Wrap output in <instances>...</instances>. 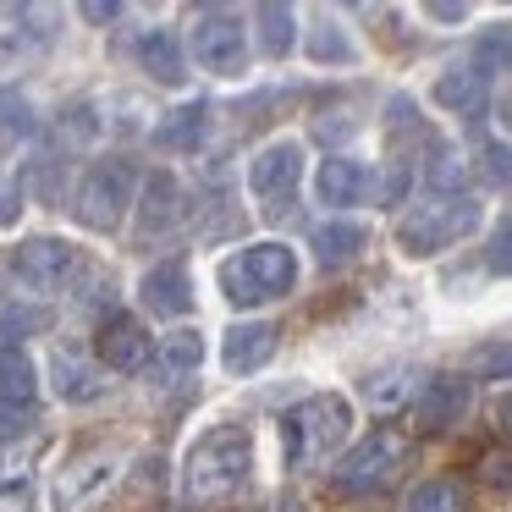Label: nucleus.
<instances>
[{
	"instance_id": "ea45409f",
	"label": "nucleus",
	"mask_w": 512,
	"mask_h": 512,
	"mask_svg": "<svg viewBox=\"0 0 512 512\" xmlns=\"http://www.w3.org/2000/svg\"><path fill=\"white\" fill-rule=\"evenodd\" d=\"M496 419H501V424H507V430H512V391H507V397L496 402Z\"/></svg>"
},
{
	"instance_id": "bb28decb",
	"label": "nucleus",
	"mask_w": 512,
	"mask_h": 512,
	"mask_svg": "<svg viewBox=\"0 0 512 512\" xmlns=\"http://www.w3.org/2000/svg\"><path fill=\"white\" fill-rule=\"evenodd\" d=\"M408 380H413V369H408V364H391V369H380V375H369V380H364V397L375 402L380 413H391L402 397H408Z\"/></svg>"
},
{
	"instance_id": "f8f14e48",
	"label": "nucleus",
	"mask_w": 512,
	"mask_h": 512,
	"mask_svg": "<svg viewBox=\"0 0 512 512\" xmlns=\"http://www.w3.org/2000/svg\"><path fill=\"white\" fill-rule=\"evenodd\" d=\"M468 402H474L468 375H430L419 391V424L424 430H452V424L468 419Z\"/></svg>"
},
{
	"instance_id": "20e7f679",
	"label": "nucleus",
	"mask_w": 512,
	"mask_h": 512,
	"mask_svg": "<svg viewBox=\"0 0 512 512\" xmlns=\"http://www.w3.org/2000/svg\"><path fill=\"white\" fill-rule=\"evenodd\" d=\"M292 281H298V254L287 243H254L221 265V287L232 303L281 298V292H292Z\"/></svg>"
},
{
	"instance_id": "393cba45",
	"label": "nucleus",
	"mask_w": 512,
	"mask_h": 512,
	"mask_svg": "<svg viewBox=\"0 0 512 512\" xmlns=\"http://www.w3.org/2000/svg\"><path fill=\"white\" fill-rule=\"evenodd\" d=\"M402 512H468V490L457 485V479H424V485L408 490V501H402Z\"/></svg>"
},
{
	"instance_id": "72a5a7b5",
	"label": "nucleus",
	"mask_w": 512,
	"mask_h": 512,
	"mask_svg": "<svg viewBox=\"0 0 512 512\" xmlns=\"http://www.w3.org/2000/svg\"><path fill=\"white\" fill-rule=\"evenodd\" d=\"M402 193H408V166H391L380 182V204H402Z\"/></svg>"
},
{
	"instance_id": "2eb2a0df",
	"label": "nucleus",
	"mask_w": 512,
	"mask_h": 512,
	"mask_svg": "<svg viewBox=\"0 0 512 512\" xmlns=\"http://www.w3.org/2000/svg\"><path fill=\"white\" fill-rule=\"evenodd\" d=\"M204 138H210V105L204 100H188V105H177V111H166L155 122V144L171 149V155H188Z\"/></svg>"
},
{
	"instance_id": "ddd939ff",
	"label": "nucleus",
	"mask_w": 512,
	"mask_h": 512,
	"mask_svg": "<svg viewBox=\"0 0 512 512\" xmlns=\"http://www.w3.org/2000/svg\"><path fill=\"white\" fill-rule=\"evenodd\" d=\"M100 358H105V369H116V375H138V369L149 364L144 325L127 320V314H111V320L100 325Z\"/></svg>"
},
{
	"instance_id": "9b49d317",
	"label": "nucleus",
	"mask_w": 512,
	"mask_h": 512,
	"mask_svg": "<svg viewBox=\"0 0 512 512\" xmlns=\"http://www.w3.org/2000/svg\"><path fill=\"white\" fill-rule=\"evenodd\" d=\"M138 298H144L149 314L160 320H177V314L193 309V276L182 259H166V265H149L144 281H138Z\"/></svg>"
},
{
	"instance_id": "423d86ee",
	"label": "nucleus",
	"mask_w": 512,
	"mask_h": 512,
	"mask_svg": "<svg viewBox=\"0 0 512 512\" xmlns=\"http://www.w3.org/2000/svg\"><path fill=\"white\" fill-rule=\"evenodd\" d=\"M133 188H138V171L127 166V160H94V166L83 171L78 193H72V210H78V221L94 226V232H116L122 215L133 210Z\"/></svg>"
},
{
	"instance_id": "9d476101",
	"label": "nucleus",
	"mask_w": 512,
	"mask_h": 512,
	"mask_svg": "<svg viewBox=\"0 0 512 512\" xmlns=\"http://www.w3.org/2000/svg\"><path fill=\"white\" fill-rule=\"evenodd\" d=\"M298 182H303V144L298 138H276V144H265L248 160V188H254V199L265 210H281L298 193Z\"/></svg>"
},
{
	"instance_id": "473e14b6",
	"label": "nucleus",
	"mask_w": 512,
	"mask_h": 512,
	"mask_svg": "<svg viewBox=\"0 0 512 512\" xmlns=\"http://www.w3.org/2000/svg\"><path fill=\"white\" fill-rule=\"evenodd\" d=\"M45 314L39 309H17V303H0V336H23V331H39Z\"/></svg>"
},
{
	"instance_id": "0eeeda50",
	"label": "nucleus",
	"mask_w": 512,
	"mask_h": 512,
	"mask_svg": "<svg viewBox=\"0 0 512 512\" xmlns=\"http://www.w3.org/2000/svg\"><path fill=\"white\" fill-rule=\"evenodd\" d=\"M6 276H12L28 298H50V292H61L78 276V248L61 243V237H28V243L12 248Z\"/></svg>"
},
{
	"instance_id": "f3484780",
	"label": "nucleus",
	"mask_w": 512,
	"mask_h": 512,
	"mask_svg": "<svg viewBox=\"0 0 512 512\" xmlns=\"http://www.w3.org/2000/svg\"><path fill=\"white\" fill-rule=\"evenodd\" d=\"M435 105L441 111H452V116H474L479 105L490 100V83H485V72L479 67H446L441 78H435Z\"/></svg>"
},
{
	"instance_id": "c756f323",
	"label": "nucleus",
	"mask_w": 512,
	"mask_h": 512,
	"mask_svg": "<svg viewBox=\"0 0 512 512\" xmlns=\"http://www.w3.org/2000/svg\"><path fill=\"white\" fill-rule=\"evenodd\" d=\"M485 67L512 72V28H490V34L479 39V72Z\"/></svg>"
},
{
	"instance_id": "39448f33",
	"label": "nucleus",
	"mask_w": 512,
	"mask_h": 512,
	"mask_svg": "<svg viewBox=\"0 0 512 512\" xmlns=\"http://www.w3.org/2000/svg\"><path fill=\"white\" fill-rule=\"evenodd\" d=\"M122 463H127V452H122V446H111V441L78 446V452L56 468V490H50L56 512H89L94 501L122 479Z\"/></svg>"
},
{
	"instance_id": "1a4fd4ad",
	"label": "nucleus",
	"mask_w": 512,
	"mask_h": 512,
	"mask_svg": "<svg viewBox=\"0 0 512 512\" xmlns=\"http://www.w3.org/2000/svg\"><path fill=\"white\" fill-rule=\"evenodd\" d=\"M193 61H199L204 72H215V78H237L248 61V34H243V17L237 12H221V6H210V12L193 17Z\"/></svg>"
},
{
	"instance_id": "f03ea898",
	"label": "nucleus",
	"mask_w": 512,
	"mask_h": 512,
	"mask_svg": "<svg viewBox=\"0 0 512 512\" xmlns=\"http://www.w3.org/2000/svg\"><path fill=\"white\" fill-rule=\"evenodd\" d=\"M353 435V402L320 391V397L298 402V408L281 419V441H287V468H314L325 457H336V446H347Z\"/></svg>"
},
{
	"instance_id": "2f4dec72",
	"label": "nucleus",
	"mask_w": 512,
	"mask_h": 512,
	"mask_svg": "<svg viewBox=\"0 0 512 512\" xmlns=\"http://www.w3.org/2000/svg\"><path fill=\"white\" fill-rule=\"evenodd\" d=\"M479 474H485L496 490H512V446H490V452H479Z\"/></svg>"
},
{
	"instance_id": "c85d7f7f",
	"label": "nucleus",
	"mask_w": 512,
	"mask_h": 512,
	"mask_svg": "<svg viewBox=\"0 0 512 512\" xmlns=\"http://www.w3.org/2000/svg\"><path fill=\"white\" fill-rule=\"evenodd\" d=\"M485 265H490V276H512V215H507V221H496V232H490Z\"/></svg>"
},
{
	"instance_id": "a19ab883",
	"label": "nucleus",
	"mask_w": 512,
	"mask_h": 512,
	"mask_svg": "<svg viewBox=\"0 0 512 512\" xmlns=\"http://www.w3.org/2000/svg\"><path fill=\"white\" fill-rule=\"evenodd\" d=\"M270 512H303V507H298V501H276Z\"/></svg>"
},
{
	"instance_id": "a211bd4d",
	"label": "nucleus",
	"mask_w": 512,
	"mask_h": 512,
	"mask_svg": "<svg viewBox=\"0 0 512 512\" xmlns=\"http://www.w3.org/2000/svg\"><path fill=\"white\" fill-rule=\"evenodd\" d=\"M314 188H320V204H331V210H347V204L364 199V166L347 155H331L320 166V177H314Z\"/></svg>"
},
{
	"instance_id": "7ed1b4c3",
	"label": "nucleus",
	"mask_w": 512,
	"mask_h": 512,
	"mask_svg": "<svg viewBox=\"0 0 512 512\" xmlns=\"http://www.w3.org/2000/svg\"><path fill=\"white\" fill-rule=\"evenodd\" d=\"M474 226H479V204L468 193H435L430 204H419V210H408L397 221V243L413 259H424V254H441V248L463 243Z\"/></svg>"
},
{
	"instance_id": "f704fd0d",
	"label": "nucleus",
	"mask_w": 512,
	"mask_h": 512,
	"mask_svg": "<svg viewBox=\"0 0 512 512\" xmlns=\"http://www.w3.org/2000/svg\"><path fill=\"white\" fill-rule=\"evenodd\" d=\"M314 56H320V61H347V56H353V50H347V39L342 34H320V39H314Z\"/></svg>"
},
{
	"instance_id": "7c9ffc66",
	"label": "nucleus",
	"mask_w": 512,
	"mask_h": 512,
	"mask_svg": "<svg viewBox=\"0 0 512 512\" xmlns=\"http://www.w3.org/2000/svg\"><path fill=\"white\" fill-rule=\"evenodd\" d=\"M39 424L34 402H0V441H17V435H28Z\"/></svg>"
},
{
	"instance_id": "4468645a",
	"label": "nucleus",
	"mask_w": 512,
	"mask_h": 512,
	"mask_svg": "<svg viewBox=\"0 0 512 512\" xmlns=\"http://www.w3.org/2000/svg\"><path fill=\"white\" fill-rule=\"evenodd\" d=\"M221 358H226V369H232V375H254V369H265L270 358H276V325H265V320L232 325V331H226Z\"/></svg>"
},
{
	"instance_id": "a878e982",
	"label": "nucleus",
	"mask_w": 512,
	"mask_h": 512,
	"mask_svg": "<svg viewBox=\"0 0 512 512\" xmlns=\"http://www.w3.org/2000/svg\"><path fill=\"white\" fill-rule=\"evenodd\" d=\"M204 364V336L199 331H166L160 336V369L166 375H188Z\"/></svg>"
},
{
	"instance_id": "6ab92c4d",
	"label": "nucleus",
	"mask_w": 512,
	"mask_h": 512,
	"mask_svg": "<svg viewBox=\"0 0 512 512\" xmlns=\"http://www.w3.org/2000/svg\"><path fill=\"white\" fill-rule=\"evenodd\" d=\"M182 215V188L171 171H155V177L144 182V204H138V221H144V232H166V226H177Z\"/></svg>"
},
{
	"instance_id": "4c0bfd02",
	"label": "nucleus",
	"mask_w": 512,
	"mask_h": 512,
	"mask_svg": "<svg viewBox=\"0 0 512 512\" xmlns=\"http://www.w3.org/2000/svg\"><path fill=\"white\" fill-rule=\"evenodd\" d=\"M430 17H441V23H463L468 6H452V0H441V6H430Z\"/></svg>"
},
{
	"instance_id": "c9c22d12",
	"label": "nucleus",
	"mask_w": 512,
	"mask_h": 512,
	"mask_svg": "<svg viewBox=\"0 0 512 512\" xmlns=\"http://www.w3.org/2000/svg\"><path fill=\"white\" fill-rule=\"evenodd\" d=\"M17 210H23V199H17L12 182L0 177V226H12V221H17Z\"/></svg>"
},
{
	"instance_id": "b1692460",
	"label": "nucleus",
	"mask_w": 512,
	"mask_h": 512,
	"mask_svg": "<svg viewBox=\"0 0 512 512\" xmlns=\"http://www.w3.org/2000/svg\"><path fill=\"white\" fill-rule=\"evenodd\" d=\"M254 23H259V45H265V56H287L292 39H298V12H292V6H276V0L254 6Z\"/></svg>"
},
{
	"instance_id": "aec40b11",
	"label": "nucleus",
	"mask_w": 512,
	"mask_h": 512,
	"mask_svg": "<svg viewBox=\"0 0 512 512\" xmlns=\"http://www.w3.org/2000/svg\"><path fill=\"white\" fill-rule=\"evenodd\" d=\"M138 61H144V72L155 83H182L188 78V67H182V45L171 28H149L144 39H138Z\"/></svg>"
},
{
	"instance_id": "4be33fe9",
	"label": "nucleus",
	"mask_w": 512,
	"mask_h": 512,
	"mask_svg": "<svg viewBox=\"0 0 512 512\" xmlns=\"http://www.w3.org/2000/svg\"><path fill=\"white\" fill-rule=\"evenodd\" d=\"M34 105H28V94H17V89H6L0 83V155H17V149L34 138Z\"/></svg>"
},
{
	"instance_id": "412c9836",
	"label": "nucleus",
	"mask_w": 512,
	"mask_h": 512,
	"mask_svg": "<svg viewBox=\"0 0 512 512\" xmlns=\"http://www.w3.org/2000/svg\"><path fill=\"white\" fill-rule=\"evenodd\" d=\"M39 391V369L28 358L23 342H6L0 347V402H34Z\"/></svg>"
},
{
	"instance_id": "6e6552de",
	"label": "nucleus",
	"mask_w": 512,
	"mask_h": 512,
	"mask_svg": "<svg viewBox=\"0 0 512 512\" xmlns=\"http://www.w3.org/2000/svg\"><path fill=\"white\" fill-rule=\"evenodd\" d=\"M402 457H408V435H402L397 424H380V430H369L364 441L336 463V490H380V485H391L397 468H402Z\"/></svg>"
},
{
	"instance_id": "e433bc0d",
	"label": "nucleus",
	"mask_w": 512,
	"mask_h": 512,
	"mask_svg": "<svg viewBox=\"0 0 512 512\" xmlns=\"http://www.w3.org/2000/svg\"><path fill=\"white\" fill-rule=\"evenodd\" d=\"M83 17H89V23H116V17H122V6H116V0H89V6H83Z\"/></svg>"
},
{
	"instance_id": "58836bf2",
	"label": "nucleus",
	"mask_w": 512,
	"mask_h": 512,
	"mask_svg": "<svg viewBox=\"0 0 512 512\" xmlns=\"http://www.w3.org/2000/svg\"><path fill=\"white\" fill-rule=\"evenodd\" d=\"M496 122H501V133H512V94L496 105Z\"/></svg>"
},
{
	"instance_id": "dca6fc26",
	"label": "nucleus",
	"mask_w": 512,
	"mask_h": 512,
	"mask_svg": "<svg viewBox=\"0 0 512 512\" xmlns=\"http://www.w3.org/2000/svg\"><path fill=\"white\" fill-rule=\"evenodd\" d=\"M309 248H314V259H320L325 270H336V265H353V259L364 254V248H369V232H364L358 221H347V215H336V221L314 226Z\"/></svg>"
},
{
	"instance_id": "f257e3e1",
	"label": "nucleus",
	"mask_w": 512,
	"mask_h": 512,
	"mask_svg": "<svg viewBox=\"0 0 512 512\" xmlns=\"http://www.w3.org/2000/svg\"><path fill=\"white\" fill-rule=\"evenodd\" d=\"M248 474H254V435L243 424H215L188 446L182 496H188V507H221L248 485Z\"/></svg>"
},
{
	"instance_id": "cd10ccee",
	"label": "nucleus",
	"mask_w": 512,
	"mask_h": 512,
	"mask_svg": "<svg viewBox=\"0 0 512 512\" xmlns=\"http://www.w3.org/2000/svg\"><path fill=\"white\" fill-rule=\"evenodd\" d=\"M468 375L474 380H512V342H479L468 353Z\"/></svg>"
},
{
	"instance_id": "5701e85b",
	"label": "nucleus",
	"mask_w": 512,
	"mask_h": 512,
	"mask_svg": "<svg viewBox=\"0 0 512 512\" xmlns=\"http://www.w3.org/2000/svg\"><path fill=\"white\" fill-rule=\"evenodd\" d=\"M50 369H56V391H61L67 402H94V397L105 391V375H100V369L83 364V358H72V353H56V364H50Z\"/></svg>"
}]
</instances>
